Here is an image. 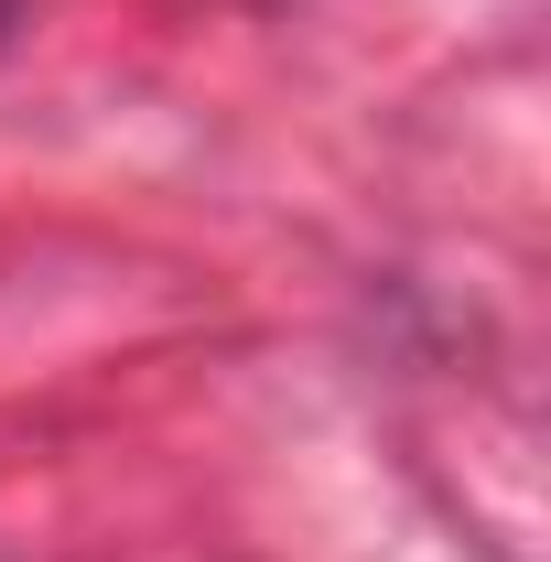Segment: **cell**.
Segmentation results:
<instances>
[{
	"label": "cell",
	"mask_w": 551,
	"mask_h": 562,
	"mask_svg": "<svg viewBox=\"0 0 551 562\" xmlns=\"http://www.w3.org/2000/svg\"><path fill=\"white\" fill-rule=\"evenodd\" d=\"M11 33H22V0H0V44H11Z\"/></svg>",
	"instance_id": "obj_1"
}]
</instances>
